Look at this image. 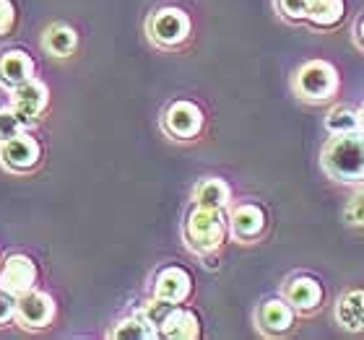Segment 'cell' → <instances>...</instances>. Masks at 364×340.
<instances>
[{
    "instance_id": "24",
    "label": "cell",
    "mask_w": 364,
    "mask_h": 340,
    "mask_svg": "<svg viewBox=\"0 0 364 340\" xmlns=\"http://www.w3.org/2000/svg\"><path fill=\"white\" fill-rule=\"evenodd\" d=\"M16 304H18V296L0 286V325H6L16 317Z\"/></svg>"
},
{
    "instance_id": "7",
    "label": "cell",
    "mask_w": 364,
    "mask_h": 340,
    "mask_svg": "<svg viewBox=\"0 0 364 340\" xmlns=\"http://www.w3.org/2000/svg\"><path fill=\"white\" fill-rule=\"evenodd\" d=\"M34 280H37V268H34L29 257L23 255L8 257L3 270H0V286L8 288L16 296H21L29 288H34Z\"/></svg>"
},
{
    "instance_id": "12",
    "label": "cell",
    "mask_w": 364,
    "mask_h": 340,
    "mask_svg": "<svg viewBox=\"0 0 364 340\" xmlns=\"http://www.w3.org/2000/svg\"><path fill=\"white\" fill-rule=\"evenodd\" d=\"M258 322L266 333H287L294 325V307L289 302H266L258 312Z\"/></svg>"
},
{
    "instance_id": "28",
    "label": "cell",
    "mask_w": 364,
    "mask_h": 340,
    "mask_svg": "<svg viewBox=\"0 0 364 340\" xmlns=\"http://www.w3.org/2000/svg\"><path fill=\"white\" fill-rule=\"evenodd\" d=\"M359 39H362V45H364V21H359Z\"/></svg>"
},
{
    "instance_id": "25",
    "label": "cell",
    "mask_w": 364,
    "mask_h": 340,
    "mask_svg": "<svg viewBox=\"0 0 364 340\" xmlns=\"http://www.w3.org/2000/svg\"><path fill=\"white\" fill-rule=\"evenodd\" d=\"M279 6H281V11H284V16L294 18V21H302V18H307L310 0H279Z\"/></svg>"
},
{
    "instance_id": "21",
    "label": "cell",
    "mask_w": 364,
    "mask_h": 340,
    "mask_svg": "<svg viewBox=\"0 0 364 340\" xmlns=\"http://www.w3.org/2000/svg\"><path fill=\"white\" fill-rule=\"evenodd\" d=\"M326 128L331 136H341V133H354L359 130V114L346 109V106H336L333 112L328 114Z\"/></svg>"
},
{
    "instance_id": "2",
    "label": "cell",
    "mask_w": 364,
    "mask_h": 340,
    "mask_svg": "<svg viewBox=\"0 0 364 340\" xmlns=\"http://www.w3.org/2000/svg\"><path fill=\"white\" fill-rule=\"evenodd\" d=\"M224 231H227V221L221 216V208L198 205L196 211L188 216L185 234H188L190 247L196 252H200V255L219 250V244L224 242Z\"/></svg>"
},
{
    "instance_id": "11",
    "label": "cell",
    "mask_w": 364,
    "mask_h": 340,
    "mask_svg": "<svg viewBox=\"0 0 364 340\" xmlns=\"http://www.w3.org/2000/svg\"><path fill=\"white\" fill-rule=\"evenodd\" d=\"M31 73H34V62L26 53L21 50H11L0 57V81L6 86H18L23 81H29Z\"/></svg>"
},
{
    "instance_id": "1",
    "label": "cell",
    "mask_w": 364,
    "mask_h": 340,
    "mask_svg": "<svg viewBox=\"0 0 364 340\" xmlns=\"http://www.w3.org/2000/svg\"><path fill=\"white\" fill-rule=\"evenodd\" d=\"M323 167L338 182H357L364 177V130L341 133L323 148Z\"/></svg>"
},
{
    "instance_id": "23",
    "label": "cell",
    "mask_w": 364,
    "mask_h": 340,
    "mask_svg": "<svg viewBox=\"0 0 364 340\" xmlns=\"http://www.w3.org/2000/svg\"><path fill=\"white\" fill-rule=\"evenodd\" d=\"M175 307H177V304H172V302H164V299H154V302L146 304V309L141 312V314L146 317V322H149V325L159 330L161 322L167 319V314L175 309Z\"/></svg>"
},
{
    "instance_id": "10",
    "label": "cell",
    "mask_w": 364,
    "mask_h": 340,
    "mask_svg": "<svg viewBox=\"0 0 364 340\" xmlns=\"http://www.w3.org/2000/svg\"><path fill=\"white\" fill-rule=\"evenodd\" d=\"M190 294V275L182 268H167L156 278V299L182 304Z\"/></svg>"
},
{
    "instance_id": "5",
    "label": "cell",
    "mask_w": 364,
    "mask_h": 340,
    "mask_svg": "<svg viewBox=\"0 0 364 340\" xmlns=\"http://www.w3.org/2000/svg\"><path fill=\"white\" fill-rule=\"evenodd\" d=\"M39 153H42L39 143L26 133H18L16 138L0 143V161L14 172H26V169L37 167Z\"/></svg>"
},
{
    "instance_id": "19",
    "label": "cell",
    "mask_w": 364,
    "mask_h": 340,
    "mask_svg": "<svg viewBox=\"0 0 364 340\" xmlns=\"http://www.w3.org/2000/svg\"><path fill=\"white\" fill-rule=\"evenodd\" d=\"M156 335H159V330L149 325L144 314L125 319V322H120L112 330V338L117 340H146V338H156Z\"/></svg>"
},
{
    "instance_id": "26",
    "label": "cell",
    "mask_w": 364,
    "mask_h": 340,
    "mask_svg": "<svg viewBox=\"0 0 364 340\" xmlns=\"http://www.w3.org/2000/svg\"><path fill=\"white\" fill-rule=\"evenodd\" d=\"M346 221L354 226H364V190L351 197L349 208H346Z\"/></svg>"
},
{
    "instance_id": "15",
    "label": "cell",
    "mask_w": 364,
    "mask_h": 340,
    "mask_svg": "<svg viewBox=\"0 0 364 340\" xmlns=\"http://www.w3.org/2000/svg\"><path fill=\"white\" fill-rule=\"evenodd\" d=\"M323 299V288L315 278H294L291 283L287 286V302L294 307V309H302V312H310L315 309Z\"/></svg>"
},
{
    "instance_id": "13",
    "label": "cell",
    "mask_w": 364,
    "mask_h": 340,
    "mask_svg": "<svg viewBox=\"0 0 364 340\" xmlns=\"http://www.w3.org/2000/svg\"><path fill=\"white\" fill-rule=\"evenodd\" d=\"M198 333H200V327H198L196 314L188 309H182V307H175V309L169 312L167 319H164L159 327V335L172 338V340H193V338H198Z\"/></svg>"
},
{
    "instance_id": "6",
    "label": "cell",
    "mask_w": 364,
    "mask_h": 340,
    "mask_svg": "<svg viewBox=\"0 0 364 340\" xmlns=\"http://www.w3.org/2000/svg\"><path fill=\"white\" fill-rule=\"evenodd\" d=\"M55 314V304L53 299L42 291H34L29 288L26 294L18 296V304H16V317L23 327H47L50 319Z\"/></svg>"
},
{
    "instance_id": "27",
    "label": "cell",
    "mask_w": 364,
    "mask_h": 340,
    "mask_svg": "<svg viewBox=\"0 0 364 340\" xmlns=\"http://www.w3.org/2000/svg\"><path fill=\"white\" fill-rule=\"evenodd\" d=\"M14 6H11V0H0V37H6L11 26H14Z\"/></svg>"
},
{
    "instance_id": "20",
    "label": "cell",
    "mask_w": 364,
    "mask_h": 340,
    "mask_svg": "<svg viewBox=\"0 0 364 340\" xmlns=\"http://www.w3.org/2000/svg\"><path fill=\"white\" fill-rule=\"evenodd\" d=\"M45 47L58 57H65L76 50V31L68 29V26H53V29L45 34Z\"/></svg>"
},
{
    "instance_id": "18",
    "label": "cell",
    "mask_w": 364,
    "mask_h": 340,
    "mask_svg": "<svg viewBox=\"0 0 364 340\" xmlns=\"http://www.w3.org/2000/svg\"><path fill=\"white\" fill-rule=\"evenodd\" d=\"M229 200V187L221 180H205L196 187V203L205 208H224Z\"/></svg>"
},
{
    "instance_id": "9",
    "label": "cell",
    "mask_w": 364,
    "mask_h": 340,
    "mask_svg": "<svg viewBox=\"0 0 364 340\" xmlns=\"http://www.w3.org/2000/svg\"><path fill=\"white\" fill-rule=\"evenodd\" d=\"M203 125V114L190 102H177L164 114V128L175 138H193Z\"/></svg>"
},
{
    "instance_id": "8",
    "label": "cell",
    "mask_w": 364,
    "mask_h": 340,
    "mask_svg": "<svg viewBox=\"0 0 364 340\" xmlns=\"http://www.w3.org/2000/svg\"><path fill=\"white\" fill-rule=\"evenodd\" d=\"M11 106L18 112L21 120H34L47 106V89L37 78H29V81L14 86V104Z\"/></svg>"
},
{
    "instance_id": "14",
    "label": "cell",
    "mask_w": 364,
    "mask_h": 340,
    "mask_svg": "<svg viewBox=\"0 0 364 340\" xmlns=\"http://www.w3.org/2000/svg\"><path fill=\"white\" fill-rule=\"evenodd\" d=\"M336 319L343 330L349 333H362L364 330V291H349L341 296L336 307Z\"/></svg>"
},
{
    "instance_id": "4",
    "label": "cell",
    "mask_w": 364,
    "mask_h": 340,
    "mask_svg": "<svg viewBox=\"0 0 364 340\" xmlns=\"http://www.w3.org/2000/svg\"><path fill=\"white\" fill-rule=\"evenodd\" d=\"M151 39L161 47H175L185 42L190 34V18L182 13L180 8H164L159 13H154L151 23H149Z\"/></svg>"
},
{
    "instance_id": "29",
    "label": "cell",
    "mask_w": 364,
    "mask_h": 340,
    "mask_svg": "<svg viewBox=\"0 0 364 340\" xmlns=\"http://www.w3.org/2000/svg\"><path fill=\"white\" fill-rule=\"evenodd\" d=\"M359 130H364V109L359 112Z\"/></svg>"
},
{
    "instance_id": "22",
    "label": "cell",
    "mask_w": 364,
    "mask_h": 340,
    "mask_svg": "<svg viewBox=\"0 0 364 340\" xmlns=\"http://www.w3.org/2000/svg\"><path fill=\"white\" fill-rule=\"evenodd\" d=\"M18 133H23V120L18 117L14 106H3L0 109V143H6L11 138H16Z\"/></svg>"
},
{
    "instance_id": "3",
    "label": "cell",
    "mask_w": 364,
    "mask_h": 340,
    "mask_svg": "<svg viewBox=\"0 0 364 340\" xmlns=\"http://www.w3.org/2000/svg\"><path fill=\"white\" fill-rule=\"evenodd\" d=\"M294 86H296V94L302 99L326 102L338 89V73H336V68L331 62H323V60L304 62L302 68L296 70Z\"/></svg>"
},
{
    "instance_id": "17",
    "label": "cell",
    "mask_w": 364,
    "mask_h": 340,
    "mask_svg": "<svg viewBox=\"0 0 364 340\" xmlns=\"http://www.w3.org/2000/svg\"><path fill=\"white\" fill-rule=\"evenodd\" d=\"M343 18V0H310L307 6V21L312 26L328 29Z\"/></svg>"
},
{
    "instance_id": "16",
    "label": "cell",
    "mask_w": 364,
    "mask_h": 340,
    "mask_svg": "<svg viewBox=\"0 0 364 340\" xmlns=\"http://www.w3.org/2000/svg\"><path fill=\"white\" fill-rule=\"evenodd\" d=\"M229 224H232V234H235L237 239H255V236L263 231V226H266V216H263V211L255 208V205H240V208L232 213Z\"/></svg>"
}]
</instances>
